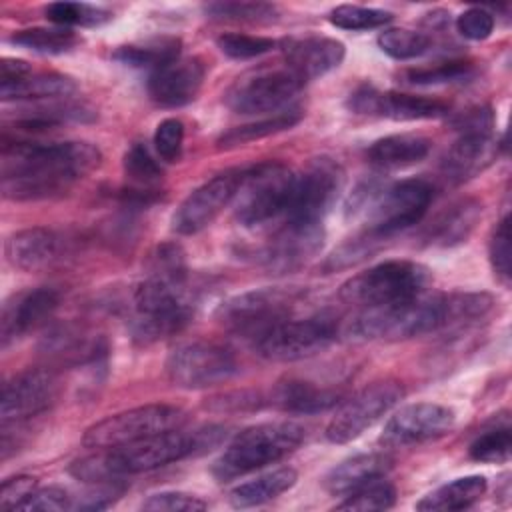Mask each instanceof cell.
Wrapping results in <instances>:
<instances>
[{"label":"cell","mask_w":512,"mask_h":512,"mask_svg":"<svg viewBox=\"0 0 512 512\" xmlns=\"http://www.w3.org/2000/svg\"><path fill=\"white\" fill-rule=\"evenodd\" d=\"M204 14L224 22H272L278 8L266 2H212L204 6Z\"/></svg>","instance_id":"41"},{"label":"cell","mask_w":512,"mask_h":512,"mask_svg":"<svg viewBox=\"0 0 512 512\" xmlns=\"http://www.w3.org/2000/svg\"><path fill=\"white\" fill-rule=\"evenodd\" d=\"M294 182L296 174L282 162H262L244 168L234 196L236 220L246 228H254L284 216L292 200Z\"/></svg>","instance_id":"7"},{"label":"cell","mask_w":512,"mask_h":512,"mask_svg":"<svg viewBox=\"0 0 512 512\" xmlns=\"http://www.w3.org/2000/svg\"><path fill=\"white\" fill-rule=\"evenodd\" d=\"M144 510H154V512H196V510H206L208 504L194 494L188 492H178V490H164L150 494L142 502Z\"/></svg>","instance_id":"49"},{"label":"cell","mask_w":512,"mask_h":512,"mask_svg":"<svg viewBox=\"0 0 512 512\" xmlns=\"http://www.w3.org/2000/svg\"><path fill=\"white\" fill-rule=\"evenodd\" d=\"M378 48L394 60H412L430 48V38L424 32L408 28H386L376 38Z\"/></svg>","instance_id":"39"},{"label":"cell","mask_w":512,"mask_h":512,"mask_svg":"<svg viewBox=\"0 0 512 512\" xmlns=\"http://www.w3.org/2000/svg\"><path fill=\"white\" fill-rule=\"evenodd\" d=\"M30 72H32V68H30V64H28L26 60L8 58V56H4V58L0 60V84L20 80V78L28 76Z\"/></svg>","instance_id":"55"},{"label":"cell","mask_w":512,"mask_h":512,"mask_svg":"<svg viewBox=\"0 0 512 512\" xmlns=\"http://www.w3.org/2000/svg\"><path fill=\"white\" fill-rule=\"evenodd\" d=\"M404 398V386L394 380L374 382L346 400L326 426V440L348 444L372 428Z\"/></svg>","instance_id":"14"},{"label":"cell","mask_w":512,"mask_h":512,"mask_svg":"<svg viewBox=\"0 0 512 512\" xmlns=\"http://www.w3.org/2000/svg\"><path fill=\"white\" fill-rule=\"evenodd\" d=\"M430 152V140L420 134H390L372 142L366 150L368 162L378 170H400L422 162Z\"/></svg>","instance_id":"27"},{"label":"cell","mask_w":512,"mask_h":512,"mask_svg":"<svg viewBox=\"0 0 512 512\" xmlns=\"http://www.w3.org/2000/svg\"><path fill=\"white\" fill-rule=\"evenodd\" d=\"M482 206L476 200H460L444 210L436 222L430 226L428 242L434 246H456L466 242V238L476 228L480 220Z\"/></svg>","instance_id":"30"},{"label":"cell","mask_w":512,"mask_h":512,"mask_svg":"<svg viewBox=\"0 0 512 512\" xmlns=\"http://www.w3.org/2000/svg\"><path fill=\"white\" fill-rule=\"evenodd\" d=\"M378 240L380 238L366 232L364 236H358L354 240L344 242L340 248H336L332 252V256H328V260L324 262V270L336 272V270H342V268H350V266L362 262L364 258H370V254L376 252Z\"/></svg>","instance_id":"47"},{"label":"cell","mask_w":512,"mask_h":512,"mask_svg":"<svg viewBox=\"0 0 512 512\" xmlns=\"http://www.w3.org/2000/svg\"><path fill=\"white\" fill-rule=\"evenodd\" d=\"M304 112L300 106L290 104L278 112H274L268 118L256 120V122H248L236 128L226 130L220 138H218V148H234V146H242L246 142H254L260 138H266L270 134H278L284 130H290L292 126H296L302 120Z\"/></svg>","instance_id":"34"},{"label":"cell","mask_w":512,"mask_h":512,"mask_svg":"<svg viewBox=\"0 0 512 512\" xmlns=\"http://www.w3.org/2000/svg\"><path fill=\"white\" fill-rule=\"evenodd\" d=\"M432 282L430 270L414 260L380 262L340 286V298L360 308H374L398 302L428 290Z\"/></svg>","instance_id":"6"},{"label":"cell","mask_w":512,"mask_h":512,"mask_svg":"<svg viewBox=\"0 0 512 512\" xmlns=\"http://www.w3.org/2000/svg\"><path fill=\"white\" fill-rule=\"evenodd\" d=\"M456 414L452 408L436 402H414L396 410L384 424L380 444L386 448H404L436 440L450 432Z\"/></svg>","instance_id":"17"},{"label":"cell","mask_w":512,"mask_h":512,"mask_svg":"<svg viewBox=\"0 0 512 512\" xmlns=\"http://www.w3.org/2000/svg\"><path fill=\"white\" fill-rule=\"evenodd\" d=\"M432 194V184L424 178H406L380 186L364 210L366 232L382 240L418 224L432 202Z\"/></svg>","instance_id":"8"},{"label":"cell","mask_w":512,"mask_h":512,"mask_svg":"<svg viewBox=\"0 0 512 512\" xmlns=\"http://www.w3.org/2000/svg\"><path fill=\"white\" fill-rule=\"evenodd\" d=\"M20 510H42V512H50V510H74V496L62 488V486H42L36 488L28 500L20 506Z\"/></svg>","instance_id":"51"},{"label":"cell","mask_w":512,"mask_h":512,"mask_svg":"<svg viewBox=\"0 0 512 512\" xmlns=\"http://www.w3.org/2000/svg\"><path fill=\"white\" fill-rule=\"evenodd\" d=\"M216 44L222 50V54H226L232 60L258 58L278 46V42L268 36H252V34H240V32L222 34L218 36Z\"/></svg>","instance_id":"45"},{"label":"cell","mask_w":512,"mask_h":512,"mask_svg":"<svg viewBox=\"0 0 512 512\" xmlns=\"http://www.w3.org/2000/svg\"><path fill=\"white\" fill-rule=\"evenodd\" d=\"M304 440V428L294 422H262L238 432L212 464L218 482L256 472L292 454Z\"/></svg>","instance_id":"4"},{"label":"cell","mask_w":512,"mask_h":512,"mask_svg":"<svg viewBox=\"0 0 512 512\" xmlns=\"http://www.w3.org/2000/svg\"><path fill=\"white\" fill-rule=\"evenodd\" d=\"M8 40L14 46H20L38 54H64L78 44L76 32L62 26H56V28L36 26V28L18 30Z\"/></svg>","instance_id":"35"},{"label":"cell","mask_w":512,"mask_h":512,"mask_svg":"<svg viewBox=\"0 0 512 512\" xmlns=\"http://www.w3.org/2000/svg\"><path fill=\"white\" fill-rule=\"evenodd\" d=\"M298 296L300 294L296 290L282 288L250 290L226 300L218 308L216 318L224 324V328L252 342L272 326L290 318L294 314Z\"/></svg>","instance_id":"11"},{"label":"cell","mask_w":512,"mask_h":512,"mask_svg":"<svg viewBox=\"0 0 512 512\" xmlns=\"http://www.w3.org/2000/svg\"><path fill=\"white\" fill-rule=\"evenodd\" d=\"M348 108L356 114L378 116L396 122H412V120H432L448 114V104L414 94L400 92H380L374 86H360L348 98Z\"/></svg>","instance_id":"19"},{"label":"cell","mask_w":512,"mask_h":512,"mask_svg":"<svg viewBox=\"0 0 512 512\" xmlns=\"http://www.w3.org/2000/svg\"><path fill=\"white\" fill-rule=\"evenodd\" d=\"M474 74V66L466 60H450L436 66H422L410 68L402 74L404 82L416 86H430V84H450L466 80Z\"/></svg>","instance_id":"43"},{"label":"cell","mask_w":512,"mask_h":512,"mask_svg":"<svg viewBox=\"0 0 512 512\" xmlns=\"http://www.w3.org/2000/svg\"><path fill=\"white\" fill-rule=\"evenodd\" d=\"M336 340V324L324 314L308 318H286L256 340L252 348L272 362H296L324 352Z\"/></svg>","instance_id":"10"},{"label":"cell","mask_w":512,"mask_h":512,"mask_svg":"<svg viewBox=\"0 0 512 512\" xmlns=\"http://www.w3.org/2000/svg\"><path fill=\"white\" fill-rule=\"evenodd\" d=\"M340 394L330 388L316 386L306 380H284L272 390V404L284 412L294 414H318L336 406Z\"/></svg>","instance_id":"28"},{"label":"cell","mask_w":512,"mask_h":512,"mask_svg":"<svg viewBox=\"0 0 512 512\" xmlns=\"http://www.w3.org/2000/svg\"><path fill=\"white\" fill-rule=\"evenodd\" d=\"M152 144H154L156 154L164 162H176L180 158L182 144H184V124H182V120L164 118L154 130Z\"/></svg>","instance_id":"48"},{"label":"cell","mask_w":512,"mask_h":512,"mask_svg":"<svg viewBox=\"0 0 512 512\" xmlns=\"http://www.w3.org/2000/svg\"><path fill=\"white\" fill-rule=\"evenodd\" d=\"M170 382L184 390H202L224 384L238 374L236 356L214 342H186L176 346L166 360Z\"/></svg>","instance_id":"12"},{"label":"cell","mask_w":512,"mask_h":512,"mask_svg":"<svg viewBox=\"0 0 512 512\" xmlns=\"http://www.w3.org/2000/svg\"><path fill=\"white\" fill-rule=\"evenodd\" d=\"M322 222L284 220L262 252V264L272 274H288L308 264L324 246Z\"/></svg>","instance_id":"18"},{"label":"cell","mask_w":512,"mask_h":512,"mask_svg":"<svg viewBox=\"0 0 512 512\" xmlns=\"http://www.w3.org/2000/svg\"><path fill=\"white\" fill-rule=\"evenodd\" d=\"M124 174L138 186L148 188L162 178V168L156 164L150 150L142 142H136L124 154Z\"/></svg>","instance_id":"46"},{"label":"cell","mask_w":512,"mask_h":512,"mask_svg":"<svg viewBox=\"0 0 512 512\" xmlns=\"http://www.w3.org/2000/svg\"><path fill=\"white\" fill-rule=\"evenodd\" d=\"M344 184L340 164L328 156L314 158L300 174H296L294 192L286 210V220L324 222Z\"/></svg>","instance_id":"15"},{"label":"cell","mask_w":512,"mask_h":512,"mask_svg":"<svg viewBox=\"0 0 512 512\" xmlns=\"http://www.w3.org/2000/svg\"><path fill=\"white\" fill-rule=\"evenodd\" d=\"M134 316L130 320L132 338L150 344L180 332L192 316L186 284L166 282L146 276L132 296Z\"/></svg>","instance_id":"5"},{"label":"cell","mask_w":512,"mask_h":512,"mask_svg":"<svg viewBox=\"0 0 512 512\" xmlns=\"http://www.w3.org/2000/svg\"><path fill=\"white\" fill-rule=\"evenodd\" d=\"M486 478L480 474L454 478L448 484L428 492L422 500L416 502V510L438 512V510H464L478 502L486 492Z\"/></svg>","instance_id":"31"},{"label":"cell","mask_w":512,"mask_h":512,"mask_svg":"<svg viewBox=\"0 0 512 512\" xmlns=\"http://www.w3.org/2000/svg\"><path fill=\"white\" fill-rule=\"evenodd\" d=\"M38 488L36 478L32 476H12L2 482L0 488V508L4 510H20V506L28 500V496Z\"/></svg>","instance_id":"53"},{"label":"cell","mask_w":512,"mask_h":512,"mask_svg":"<svg viewBox=\"0 0 512 512\" xmlns=\"http://www.w3.org/2000/svg\"><path fill=\"white\" fill-rule=\"evenodd\" d=\"M282 52L286 66L304 82L338 68L346 56L344 44L328 36L290 38L282 44Z\"/></svg>","instance_id":"23"},{"label":"cell","mask_w":512,"mask_h":512,"mask_svg":"<svg viewBox=\"0 0 512 512\" xmlns=\"http://www.w3.org/2000/svg\"><path fill=\"white\" fill-rule=\"evenodd\" d=\"M512 448V436L510 426H494L486 432H482L472 444H470V458L476 462H506L510 458Z\"/></svg>","instance_id":"44"},{"label":"cell","mask_w":512,"mask_h":512,"mask_svg":"<svg viewBox=\"0 0 512 512\" xmlns=\"http://www.w3.org/2000/svg\"><path fill=\"white\" fill-rule=\"evenodd\" d=\"M58 302H60V294L48 286H40L34 290L30 288V290L12 294L2 304V314H0L2 348H8L12 342L22 338L24 334L42 326L58 308Z\"/></svg>","instance_id":"21"},{"label":"cell","mask_w":512,"mask_h":512,"mask_svg":"<svg viewBox=\"0 0 512 512\" xmlns=\"http://www.w3.org/2000/svg\"><path fill=\"white\" fill-rule=\"evenodd\" d=\"M390 466H392V458L382 452L354 454L338 462L326 474L324 488L332 496H346L376 478H384Z\"/></svg>","instance_id":"26"},{"label":"cell","mask_w":512,"mask_h":512,"mask_svg":"<svg viewBox=\"0 0 512 512\" xmlns=\"http://www.w3.org/2000/svg\"><path fill=\"white\" fill-rule=\"evenodd\" d=\"M100 162V150L88 142H6L2 150V196L14 202L60 196L96 170Z\"/></svg>","instance_id":"1"},{"label":"cell","mask_w":512,"mask_h":512,"mask_svg":"<svg viewBox=\"0 0 512 512\" xmlns=\"http://www.w3.org/2000/svg\"><path fill=\"white\" fill-rule=\"evenodd\" d=\"M200 58H176L148 74V96L162 108H180L196 100L204 82Z\"/></svg>","instance_id":"22"},{"label":"cell","mask_w":512,"mask_h":512,"mask_svg":"<svg viewBox=\"0 0 512 512\" xmlns=\"http://www.w3.org/2000/svg\"><path fill=\"white\" fill-rule=\"evenodd\" d=\"M224 436L226 430L220 426H206L194 432H182L176 428L132 444L98 450L96 454L74 460L68 472L86 484L112 482L122 476L156 470L186 456L206 452L218 446Z\"/></svg>","instance_id":"2"},{"label":"cell","mask_w":512,"mask_h":512,"mask_svg":"<svg viewBox=\"0 0 512 512\" xmlns=\"http://www.w3.org/2000/svg\"><path fill=\"white\" fill-rule=\"evenodd\" d=\"M58 394V382L48 370H26L10 378L2 388L0 416L2 422L32 418L52 406Z\"/></svg>","instance_id":"20"},{"label":"cell","mask_w":512,"mask_h":512,"mask_svg":"<svg viewBox=\"0 0 512 512\" xmlns=\"http://www.w3.org/2000/svg\"><path fill=\"white\" fill-rule=\"evenodd\" d=\"M458 32L468 40H486L494 30V14L486 8H468L456 18Z\"/></svg>","instance_id":"52"},{"label":"cell","mask_w":512,"mask_h":512,"mask_svg":"<svg viewBox=\"0 0 512 512\" xmlns=\"http://www.w3.org/2000/svg\"><path fill=\"white\" fill-rule=\"evenodd\" d=\"M60 238L48 228H26L18 230L4 242L6 260L26 272H36L52 264L58 256Z\"/></svg>","instance_id":"25"},{"label":"cell","mask_w":512,"mask_h":512,"mask_svg":"<svg viewBox=\"0 0 512 512\" xmlns=\"http://www.w3.org/2000/svg\"><path fill=\"white\" fill-rule=\"evenodd\" d=\"M446 298L444 328H462L482 320L494 308V296L488 292H452Z\"/></svg>","instance_id":"36"},{"label":"cell","mask_w":512,"mask_h":512,"mask_svg":"<svg viewBox=\"0 0 512 512\" xmlns=\"http://www.w3.org/2000/svg\"><path fill=\"white\" fill-rule=\"evenodd\" d=\"M488 254H490V264L494 268V274L504 282L508 284L510 282V254H512V248H510V218L504 216L494 232H492V238H490V246H488Z\"/></svg>","instance_id":"50"},{"label":"cell","mask_w":512,"mask_h":512,"mask_svg":"<svg viewBox=\"0 0 512 512\" xmlns=\"http://www.w3.org/2000/svg\"><path fill=\"white\" fill-rule=\"evenodd\" d=\"M394 14L388 10L380 8H368V6H358V4H340L334 10H330L328 20L332 26L340 30H372L380 28L388 22H392Z\"/></svg>","instance_id":"42"},{"label":"cell","mask_w":512,"mask_h":512,"mask_svg":"<svg viewBox=\"0 0 512 512\" xmlns=\"http://www.w3.org/2000/svg\"><path fill=\"white\" fill-rule=\"evenodd\" d=\"M44 14L50 22L62 28H70V26L94 28V26H102L112 18L110 10L102 6L86 4V2H52L46 6Z\"/></svg>","instance_id":"37"},{"label":"cell","mask_w":512,"mask_h":512,"mask_svg":"<svg viewBox=\"0 0 512 512\" xmlns=\"http://www.w3.org/2000/svg\"><path fill=\"white\" fill-rule=\"evenodd\" d=\"M296 480H298V474L294 468H278L232 488L228 502L234 508L260 506L278 498L286 490H290L296 484Z\"/></svg>","instance_id":"32"},{"label":"cell","mask_w":512,"mask_h":512,"mask_svg":"<svg viewBox=\"0 0 512 512\" xmlns=\"http://www.w3.org/2000/svg\"><path fill=\"white\" fill-rule=\"evenodd\" d=\"M112 58L124 66L154 72L180 58V40L174 36H160L138 44H124L112 52Z\"/></svg>","instance_id":"33"},{"label":"cell","mask_w":512,"mask_h":512,"mask_svg":"<svg viewBox=\"0 0 512 512\" xmlns=\"http://www.w3.org/2000/svg\"><path fill=\"white\" fill-rule=\"evenodd\" d=\"M186 416L180 408L170 404H146L126 412L112 414L92 424L82 438V444L92 450H106L132 444L184 424Z\"/></svg>","instance_id":"9"},{"label":"cell","mask_w":512,"mask_h":512,"mask_svg":"<svg viewBox=\"0 0 512 512\" xmlns=\"http://www.w3.org/2000/svg\"><path fill=\"white\" fill-rule=\"evenodd\" d=\"M444 324L446 298L428 288L398 302L362 308L352 318L348 334L356 340H408L444 330Z\"/></svg>","instance_id":"3"},{"label":"cell","mask_w":512,"mask_h":512,"mask_svg":"<svg viewBox=\"0 0 512 512\" xmlns=\"http://www.w3.org/2000/svg\"><path fill=\"white\" fill-rule=\"evenodd\" d=\"M304 80L288 66L262 68L238 78L226 92L224 100L236 114L278 112L290 106V100L304 88Z\"/></svg>","instance_id":"13"},{"label":"cell","mask_w":512,"mask_h":512,"mask_svg":"<svg viewBox=\"0 0 512 512\" xmlns=\"http://www.w3.org/2000/svg\"><path fill=\"white\" fill-rule=\"evenodd\" d=\"M498 148L492 134H460L442 158V174L452 184H462L484 172L496 160Z\"/></svg>","instance_id":"24"},{"label":"cell","mask_w":512,"mask_h":512,"mask_svg":"<svg viewBox=\"0 0 512 512\" xmlns=\"http://www.w3.org/2000/svg\"><path fill=\"white\" fill-rule=\"evenodd\" d=\"M396 504V488L384 480L376 478L354 492L346 494L344 502H340L336 508L338 510H360V512H370V510H388Z\"/></svg>","instance_id":"40"},{"label":"cell","mask_w":512,"mask_h":512,"mask_svg":"<svg viewBox=\"0 0 512 512\" xmlns=\"http://www.w3.org/2000/svg\"><path fill=\"white\" fill-rule=\"evenodd\" d=\"M76 92L74 78L58 72H30L28 76L0 84V98L4 102H34V100H56Z\"/></svg>","instance_id":"29"},{"label":"cell","mask_w":512,"mask_h":512,"mask_svg":"<svg viewBox=\"0 0 512 512\" xmlns=\"http://www.w3.org/2000/svg\"><path fill=\"white\" fill-rule=\"evenodd\" d=\"M244 168H234L220 172L190 192L176 212L172 214V230L182 236L198 234L214 222V218L234 202V196L240 188Z\"/></svg>","instance_id":"16"},{"label":"cell","mask_w":512,"mask_h":512,"mask_svg":"<svg viewBox=\"0 0 512 512\" xmlns=\"http://www.w3.org/2000/svg\"><path fill=\"white\" fill-rule=\"evenodd\" d=\"M454 128L458 134H492L494 114L488 106L466 110L454 120Z\"/></svg>","instance_id":"54"},{"label":"cell","mask_w":512,"mask_h":512,"mask_svg":"<svg viewBox=\"0 0 512 512\" xmlns=\"http://www.w3.org/2000/svg\"><path fill=\"white\" fill-rule=\"evenodd\" d=\"M146 276L166 280V282L186 284L188 266H186L184 250L174 242H164L156 246L148 256Z\"/></svg>","instance_id":"38"}]
</instances>
